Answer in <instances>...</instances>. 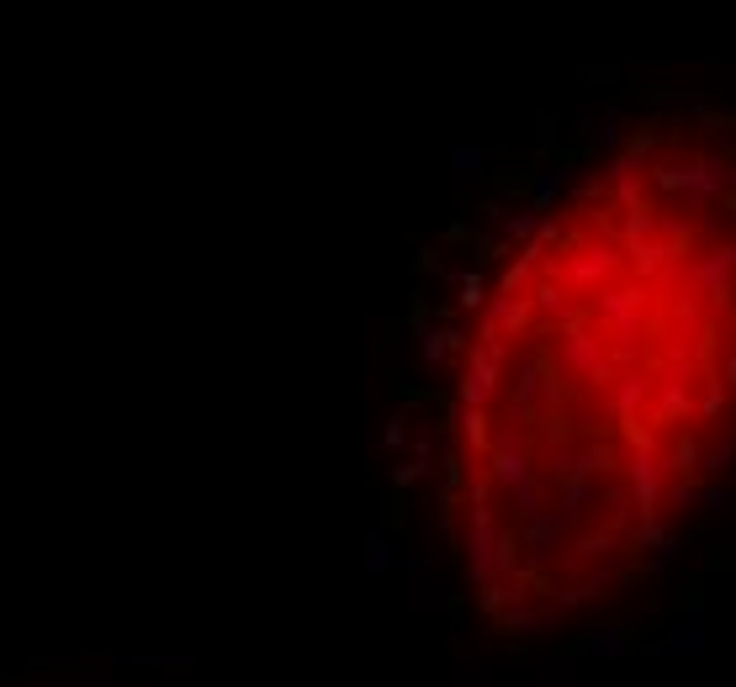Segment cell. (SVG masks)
I'll list each match as a JSON object with an SVG mask.
<instances>
[{
	"mask_svg": "<svg viewBox=\"0 0 736 687\" xmlns=\"http://www.w3.org/2000/svg\"><path fill=\"white\" fill-rule=\"evenodd\" d=\"M450 270L440 523L536 635L657 571L736 471V91H657L504 180Z\"/></svg>",
	"mask_w": 736,
	"mask_h": 687,
	"instance_id": "obj_1",
	"label": "cell"
}]
</instances>
